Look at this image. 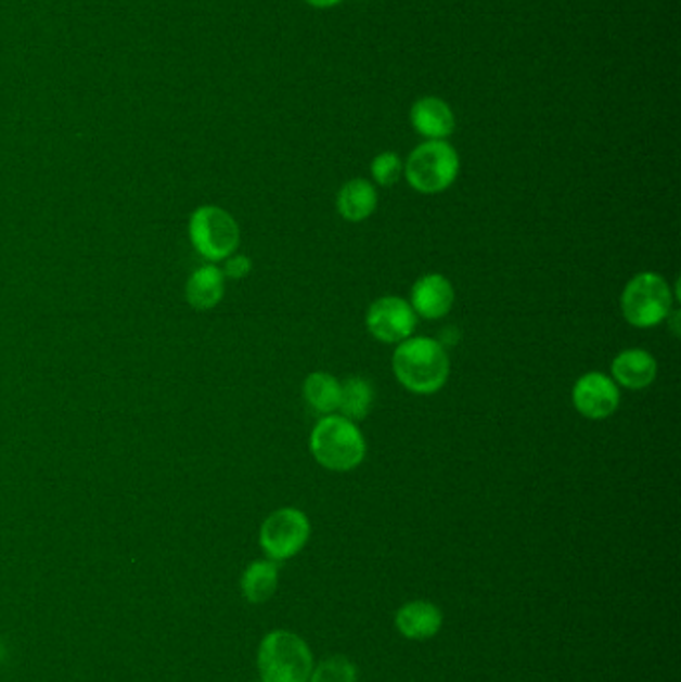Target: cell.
Here are the masks:
<instances>
[{"instance_id":"obj_1","label":"cell","mask_w":681,"mask_h":682,"mask_svg":"<svg viewBox=\"0 0 681 682\" xmlns=\"http://www.w3.org/2000/svg\"><path fill=\"white\" fill-rule=\"evenodd\" d=\"M391 368L396 379L416 396L438 394L450 377L448 351L432 337H408L400 342Z\"/></svg>"},{"instance_id":"obj_2","label":"cell","mask_w":681,"mask_h":682,"mask_svg":"<svg viewBox=\"0 0 681 682\" xmlns=\"http://www.w3.org/2000/svg\"><path fill=\"white\" fill-rule=\"evenodd\" d=\"M310 453L330 472H352L367 458V439L356 423L332 413L316 423Z\"/></svg>"},{"instance_id":"obj_3","label":"cell","mask_w":681,"mask_h":682,"mask_svg":"<svg viewBox=\"0 0 681 682\" xmlns=\"http://www.w3.org/2000/svg\"><path fill=\"white\" fill-rule=\"evenodd\" d=\"M314 658L308 645L291 631L266 634L258 648V670L265 682H308Z\"/></svg>"},{"instance_id":"obj_4","label":"cell","mask_w":681,"mask_h":682,"mask_svg":"<svg viewBox=\"0 0 681 682\" xmlns=\"http://www.w3.org/2000/svg\"><path fill=\"white\" fill-rule=\"evenodd\" d=\"M673 292L668 280L656 272L635 273L621 292V313L626 322L647 330L668 320Z\"/></svg>"},{"instance_id":"obj_5","label":"cell","mask_w":681,"mask_h":682,"mask_svg":"<svg viewBox=\"0 0 681 682\" xmlns=\"http://www.w3.org/2000/svg\"><path fill=\"white\" fill-rule=\"evenodd\" d=\"M460 175V156L446 140H428L408 156L404 176L420 194H438L452 186Z\"/></svg>"},{"instance_id":"obj_6","label":"cell","mask_w":681,"mask_h":682,"mask_svg":"<svg viewBox=\"0 0 681 682\" xmlns=\"http://www.w3.org/2000/svg\"><path fill=\"white\" fill-rule=\"evenodd\" d=\"M190 240L206 260H227L239 248V223L218 206H203L190 218Z\"/></svg>"},{"instance_id":"obj_7","label":"cell","mask_w":681,"mask_h":682,"mask_svg":"<svg viewBox=\"0 0 681 682\" xmlns=\"http://www.w3.org/2000/svg\"><path fill=\"white\" fill-rule=\"evenodd\" d=\"M310 539V522L296 507L278 509L260 527V546L272 561H286L303 551Z\"/></svg>"},{"instance_id":"obj_8","label":"cell","mask_w":681,"mask_h":682,"mask_svg":"<svg viewBox=\"0 0 681 682\" xmlns=\"http://www.w3.org/2000/svg\"><path fill=\"white\" fill-rule=\"evenodd\" d=\"M417 325L416 311L410 301L398 296H384L370 304L367 327L372 337L382 344H400L412 337Z\"/></svg>"},{"instance_id":"obj_9","label":"cell","mask_w":681,"mask_h":682,"mask_svg":"<svg viewBox=\"0 0 681 682\" xmlns=\"http://www.w3.org/2000/svg\"><path fill=\"white\" fill-rule=\"evenodd\" d=\"M618 384L604 373L590 372L581 375L571 389L574 408L580 411L583 417L600 422L614 415L619 408Z\"/></svg>"},{"instance_id":"obj_10","label":"cell","mask_w":681,"mask_h":682,"mask_svg":"<svg viewBox=\"0 0 681 682\" xmlns=\"http://www.w3.org/2000/svg\"><path fill=\"white\" fill-rule=\"evenodd\" d=\"M454 301V286L442 273L422 275L410 292V306L424 320H440L448 316Z\"/></svg>"},{"instance_id":"obj_11","label":"cell","mask_w":681,"mask_h":682,"mask_svg":"<svg viewBox=\"0 0 681 682\" xmlns=\"http://www.w3.org/2000/svg\"><path fill=\"white\" fill-rule=\"evenodd\" d=\"M656 358L645 349H624L612 361V379L626 389H645L656 382Z\"/></svg>"},{"instance_id":"obj_12","label":"cell","mask_w":681,"mask_h":682,"mask_svg":"<svg viewBox=\"0 0 681 682\" xmlns=\"http://www.w3.org/2000/svg\"><path fill=\"white\" fill-rule=\"evenodd\" d=\"M410 123L420 137L428 140H446L454 132V112L448 102L436 96H424L417 100L410 111Z\"/></svg>"},{"instance_id":"obj_13","label":"cell","mask_w":681,"mask_h":682,"mask_svg":"<svg viewBox=\"0 0 681 682\" xmlns=\"http://www.w3.org/2000/svg\"><path fill=\"white\" fill-rule=\"evenodd\" d=\"M442 613L429 601H410L396 613V627L410 641H426L442 629Z\"/></svg>"},{"instance_id":"obj_14","label":"cell","mask_w":681,"mask_h":682,"mask_svg":"<svg viewBox=\"0 0 681 682\" xmlns=\"http://www.w3.org/2000/svg\"><path fill=\"white\" fill-rule=\"evenodd\" d=\"M378 206V194L372 182L364 178H354L340 188L336 196V208L348 222H364Z\"/></svg>"},{"instance_id":"obj_15","label":"cell","mask_w":681,"mask_h":682,"mask_svg":"<svg viewBox=\"0 0 681 682\" xmlns=\"http://www.w3.org/2000/svg\"><path fill=\"white\" fill-rule=\"evenodd\" d=\"M224 296V273L213 263L190 275L187 298L194 310H213Z\"/></svg>"},{"instance_id":"obj_16","label":"cell","mask_w":681,"mask_h":682,"mask_svg":"<svg viewBox=\"0 0 681 682\" xmlns=\"http://www.w3.org/2000/svg\"><path fill=\"white\" fill-rule=\"evenodd\" d=\"M304 399L320 415H332L340 406V382L326 372L310 373L304 382Z\"/></svg>"},{"instance_id":"obj_17","label":"cell","mask_w":681,"mask_h":682,"mask_svg":"<svg viewBox=\"0 0 681 682\" xmlns=\"http://www.w3.org/2000/svg\"><path fill=\"white\" fill-rule=\"evenodd\" d=\"M374 406V387L364 377H348L340 384V411L342 417L350 422H362Z\"/></svg>"},{"instance_id":"obj_18","label":"cell","mask_w":681,"mask_h":682,"mask_svg":"<svg viewBox=\"0 0 681 682\" xmlns=\"http://www.w3.org/2000/svg\"><path fill=\"white\" fill-rule=\"evenodd\" d=\"M242 593L254 603H266L277 593L278 565L274 561H254L242 575Z\"/></svg>"},{"instance_id":"obj_19","label":"cell","mask_w":681,"mask_h":682,"mask_svg":"<svg viewBox=\"0 0 681 682\" xmlns=\"http://www.w3.org/2000/svg\"><path fill=\"white\" fill-rule=\"evenodd\" d=\"M308 682H356V667L348 658L336 655L312 669Z\"/></svg>"},{"instance_id":"obj_20","label":"cell","mask_w":681,"mask_h":682,"mask_svg":"<svg viewBox=\"0 0 681 682\" xmlns=\"http://www.w3.org/2000/svg\"><path fill=\"white\" fill-rule=\"evenodd\" d=\"M372 178L378 186H394L402 175H404V164L400 160L398 154L394 152H382L374 160H372Z\"/></svg>"},{"instance_id":"obj_21","label":"cell","mask_w":681,"mask_h":682,"mask_svg":"<svg viewBox=\"0 0 681 682\" xmlns=\"http://www.w3.org/2000/svg\"><path fill=\"white\" fill-rule=\"evenodd\" d=\"M250 270H253V263L246 256H230L227 258V266H224L222 273L232 280H242L248 275Z\"/></svg>"},{"instance_id":"obj_22","label":"cell","mask_w":681,"mask_h":682,"mask_svg":"<svg viewBox=\"0 0 681 682\" xmlns=\"http://www.w3.org/2000/svg\"><path fill=\"white\" fill-rule=\"evenodd\" d=\"M306 2L316 9H330V7L340 4L342 0H306Z\"/></svg>"},{"instance_id":"obj_23","label":"cell","mask_w":681,"mask_h":682,"mask_svg":"<svg viewBox=\"0 0 681 682\" xmlns=\"http://www.w3.org/2000/svg\"><path fill=\"white\" fill-rule=\"evenodd\" d=\"M0 653H2V651H0Z\"/></svg>"},{"instance_id":"obj_24","label":"cell","mask_w":681,"mask_h":682,"mask_svg":"<svg viewBox=\"0 0 681 682\" xmlns=\"http://www.w3.org/2000/svg\"><path fill=\"white\" fill-rule=\"evenodd\" d=\"M260 682H265V681H260Z\"/></svg>"}]
</instances>
